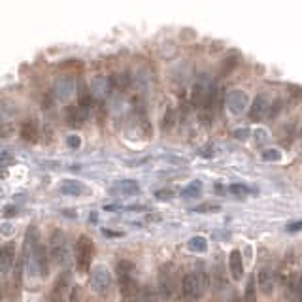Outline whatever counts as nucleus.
Wrapping results in <instances>:
<instances>
[{
	"label": "nucleus",
	"instance_id": "obj_1",
	"mask_svg": "<svg viewBox=\"0 0 302 302\" xmlns=\"http://www.w3.org/2000/svg\"><path fill=\"white\" fill-rule=\"evenodd\" d=\"M117 280H119L123 302H138L140 287H138V280H136L135 262L127 261V259L119 261V264H117Z\"/></svg>",
	"mask_w": 302,
	"mask_h": 302
},
{
	"label": "nucleus",
	"instance_id": "obj_2",
	"mask_svg": "<svg viewBox=\"0 0 302 302\" xmlns=\"http://www.w3.org/2000/svg\"><path fill=\"white\" fill-rule=\"evenodd\" d=\"M208 274L206 272H189L183 276V282H181V295L187 302H196L200 300L202 295L206 293L208 289Z\"/></svg>",
	"mask_w": 302,
	"mask_h": 302
},
{
	"label": "nucleus",
	"instance_id": "obj_3",
	"mask_svg": "<svg viewBox=\"0 0 302 302\" xmlns=\"http://www.w3.org/2000/svg\"><path fill=\"white\" fill-rule=\"evenodd\" d=\"M47 253L51 257V261L59 266H64L68 262V240L66 234L60 228H53L49 234L47 242Z\"/></svg>",
	"mask_w": 302,
	"mask_h": 302
},
{
	"label": "nucleus",
	"instance_id": "obj_4",
	"mask_svg": "<svg viewBox=\"0 0 302 302\" xmlns=\"http://www.w3.org/2000/svg\"><path fill=\"white\" fill-rule=\"evenodd\" d=\"M93 257H94V242L89 236L81 234L76 240L74 246V259H76V269L80 272H87L93 264Z\"/></svg>",
	"mask_w": 302,
	"mask_h": 302
},
{
	"label": "nucleus",
	"instance_id": "obj_5",
	"mask_svg": "<svg viewBox=\"0 0 302 302\" xmlns=\"http://www.w3.org/2000/svg\"><path fill=\"white\" fill-rule=\"evenodd\" d=\"M91 289H93L94 293H98V295H106L110 287H112V283H114V276H112V270L104 266V264H98V266H94L93 272H91Z\"/></svg>",
	"mask_w": 302,
	"mask_h": 302
},
{
	"label": "nucleus",
	"instance_id": "obj_6",
	"mask_svg": "<svg viewBox=\"0 0 302 302\" xmlns=\"http://www.w3.org/2000/svg\"><path fill=\"white\" fill-rule=\"evenodd\" d=\"M159 291L162 296H170L174 295L176 291V269L172 262H166L164 266H161L159 270Z\"/></svg>",
	"mask_w": 302,
	"mask_h": 302
},
{
	"label": "nucleus",
	"instance_id": "obj_7",
	"mask_svg": "<svg viewBox=\"0 0 302 302\" xmlns=\"http://www.w3.org/2000/svg\"><path fill=\"white\" fill-rule=\"evenodd\" d=\"M17 257V248L15 242H6L0 246V272L2 274H10V270L15 266V259Z\"/></svg>",
	"mask_w": 302,
	"mask_h": 302
},
{
	"label": "nucleus",
	"instance_id": "obj_8",
	"mask_svg": "<svg viewBox=\"0 0 302 302\" xmlns=\"http://www.w3.org/2000/svg\"><path fill=\"white\" fill-rule=\"evenodd\" d=\"M70 295V272L64 270L51 289V302H64Z\"/></svg>",
	"mask_w": 302,
	"mask_h": 302
},
{
	"label": "nucleus",
	"instance_id": "obj_9",
	"mask_svg": "<svg viewBox=\"0 0 302 302\" xmlns=\"http://www.w3.org/2000/svg\"><path fill=\"white\" fill-rule=\"evenodd\" d=\"M225 104H227V108L230 110V114L238 115L248 108V94L244 93L242 89H232V91H228L227 98H225Z\"/></svg>",
	"mask_w": 302,
	"mask_h": 302
},
{
	"label": "nucleus",
	"instance_id": "obj_10",
	"mask_svg": "<svg viewBox=\"0 0 302 302\" xmlns=\"http://www.w3.org/2000/svg\"><path fill=\"white\" fill-rule=\"evenodd\" d=\"M140 193V187L135 180H123L114 183V187H110V195H119V196H136Z\"/></svg>",
	"mask_w": 302,
	"mask_h": 302
},
{
	"label": "nucleus",
	"instance_id": "obj_11",
	"mask_svg": "<svg viewBox=\"0 0 302 302\" xmlns=\"http://www.w3.org/2000/svg\"><path fill=\"white\" fill-rule=\"evenodd\" d=\"M269 110H270V100L266 94H259L253 104H251V110H249V117L253 121H261L262 117H266L269 115Z\"/></svg>",
	"mask_w": 302,
	"mask_h": 302
},
{
	"label": "nucleus",
	"instance_id": "obj_12",
	"mask_svg": "<svg viewBox=\"0 0 302 302\" xmlns=\"http://www.w3.org/2000/svg\"><path fill=\"white\" fill-rule=\"evenodd\" d=\"M64 119H66L68 127L80 128L83 125V121L87 119V112L80 106H68L64 110Z\"/></svg>",
	"mask_w": 302,
	"mask_h": 302
},
{
	"label": "nucleus",
	"instance_id": "obj_13",
	"mask_svg": "<svg viewBox=\"0 0 302 302\" xmlns=\"http://www.w3.org/2000/svg\"><path fill=\"white\" fill-rule=\"evenodd\" d=\"M257 283H259V289H261L264 295H270L272 291H274L276 287V274L272 272V270L264 269L261 270L259 274H257Z\"/></svg>",
	"mask_w": 302,
	"mask_h": 302
},
{
	"label": "nucleus",
	"instance_id": "obj_14",
	"mask_svg": "<svg viewBox=\"0 0 302 302\" xmlns=\"http://www.w3.org/2000/svg\"><path fill=\"white\" fill-rule=\"evenodd\" d=\"M228 269H230V274L234 278L236 282L242 280L244 276V262H242V253L238 249H232L230 255H228Z\"/></svg>",
	"mask_w": 302,
	"mask_h": 302
},
{
	"label": "nucleus",
	"instance_id": "obj_15",
	"mask_svg": "<svg viewBox=\"0 0 302 302\" xmlns=\"http://www.w3.org/2000/svg\"><path fill=\"white\" fill-rule=\"evenodd\" d=\"M60 193L66 196H81L85 193V185L78 180H64L60 183Z\"/></svg>",
	"mask_w": 302,
	"mask_h": 302
},
{
	"label": "nucleus",
	"instance_id": "obj_16",
	"mask_svg": "<svg viewBox=\"0 0 302 302\" xmlns=\"http://www.w3.org/2000/svg\"><path fill=\"white\" fill-rule=\"evenodd\" d=\"M21 138L28 144H36L40 140V128L34 121H27L23 127H21Z\"/></svg>",
	"mask_w": 302,
	"mask_h": 302
},
{
	"label": "nucleus",
	"instance_id": "obj_17",
	"mask_svg": "<svg viewBox=\"0 0 302 302\" xmlns=\"http://www.w3.org/2000/svg\"><path fill=\"white\" fill-rule=\"evenodd\" d=\"M200 193H202V181L193 180L189 185H185V187L181 189L180 195L183 196V198H196V196H200Z\"/></svg>",
	"mask_w": 302,
	"mask_h": 302
},
{
	"label": "nucleus",
	"instance_id": "obj_18",
	"mask_svg": "<svg viewBox=\"0 0 302 302\" xmlns=\"http://www.w3.org/2000/svg\"><path fill=\"white\" fill-rule=\"evenodd\" d=\"M187 248L189 251H193V253H206V251H208V240H206L204 236H193V238L187 242Z\"/></svg>",
	"mask_w": 302,
	"mask_h": 302
},
{
	"label": "nucleus",
	"instance_id": "obj_19",
	"mask_svg": "<svg viewBox=\"0 0 302 302\" xmlns=\"http://www.w3.org/2000/svg\"><path fill=\"white\" fill-rule=\"evenodd\" d=\"M244 300H246V302H257V280H255V276H249V278H248Z\"/></svg>",
	"mask_w": 302,
	"mask_h": 302
},
{
	"label": "nucleus",
	"instance_id": "obj_20",
	"mask_svg": "<svg viewBox=\"0 0 302 302\" xmlns=\"http://www.w3.org/2000/svg\"><path fill=\"white\" fill-rule=\"evenodd\" d=\"M289 289H291V295L295 296L296 300L302 302V274L295 276L291 283H289Z\"/></svg>",
	"mask_w": 302,
	"mask_h": 302
},
{
	"label": "nucleus",
	"instance_id": "obj_21",
	"mask_svg": "<svg viewBox=\"0 0 302 302\" xmlns=\"http://www.w3.org/2000/svg\"><path fill=\"white\" fill-rule=\"evenodd\" d=\"M176 125V110L174 108H168L164 117H162V130H170Z\"/></svg>",
	"mask_w": 302,
	"mask_h": 302
},
{
	"label": "nucleus",
	"instance_id": "obj_22",
	"mask_svg": "<svg viewBox=\"0 0 302 302\" xmlns=\"http://www.w3.org/2000/svg\"><path fill=\"white\" fill-rule=\"evenodd\" d=\"M261 159L264 162H278L280 159H282V151L280 149H264L262 151V155H261Z\"/></svg>",
	"mask_w": 302,
	"mask_h": 302
},
{
	"label": "nucleus",
	"instance_id": "obj_23",
	"mask_svg": "<svg viewBox=\"0 0 302 302\" xmlns=\"http://www.w3.org/2000/svg\"><path fill=\"white\" fill-rule=\"evenodd\" d=\"M219 210H221L219 204H210V202H204V204L195 206L193 212H196V214H215V212H219Z\"/></svg>",
	"mask_w": 302,
	"mask_h": 302
},
{
	"label": "nucleus",
	"instance_id": "obj_24",
	"mask_svg": "<svg viewBox=\"0 0 302 302\" xmlns=\"http://www.w3.org/2000/svg\"><path fill=\"white\" fill-rule=\"evenodd\" d=\"M228 191H230L234 196H240L242 198V196H246L249 193V187L248 185H242V183H232V185L228 187Z\"/></svg>",
	"mask_w": 302,
	"mask_h": 302
},
{
	"label": "nucleus",
	"instance_id": "obj_25",
	"mask_svg": "<svg viewBox=\"0 0 302 302\" xmlns=\"http://www.w3.org/2000/svg\"><path fill=\"white\" fill-rule=\"evenodd\" d=\"M176 196V193L172 191V189H159V191H155V198L157 200H172Z\"/></svg>",
	"mask_w": 302,
	"mask_h": 302
},
{
	"label": "nucleus",
	"instance_id": "obj_26",
	"mask_svg": "<svg viewBox=\"0 0 302 302\" xmlns=\"http://www.w3.org/2000/svg\"><path fill=\"white\" fill-rule=\"evenodd\" d=\"M142 302H159V293H157L155 289L148 287L146 293H144V296H142Z\"/></svg>",
	"mask_w": 302,
	"mask_h": 302
},
{
	"label": "nucleus",
	"instance_id": "obj_27",
	"mask_svg": "<svg viewBox=\"0 0 302 302\" xmlns=\"http://www.w3.org/2000/svg\"><path fill=\"white\" fill-rule=\"evenodd\" d=\"M66 144H68V148L70 149H78L81 146V138L78 135H72V136H68L66 138Z\"/></svg>",
	"mask_w": 302,
	"mask_h": 302
},
{
	"label": "nucleus",
	"instance_id": "obj_28",
	"mask_svg": "<svg viewBox=\"0 0 302 302\" xmlns=\"http://www.w3.org/2000/svg\"><path fill=\"white\" fill-rule=\"evenodd\" d=\"M200 157H204V159H212V157H215V148L212 146V144H208L206 148L200 149Z\"/></svg>",
	"mask_w": 302,
	"mask_h": 302
},
{
	"label": "nucleus",
	"instance_id": "obj_29",
	"mask_svg": "<svg viewBox=\"0 0 302 302\" xmlns=\"http://www.w3.org/2000/svg\"><path fill=\"white\" fill-rule=\"evenodd\" d=\"M266 140H269V132H266V130H262V128H257L255 130V142L257 144H264Z\"/></svg>",
	"mask_w": 302,
	"mask_h": 302
},
{
	"label": "nucleus",
	"instance_id": "obj_30",
	"mask_svg": "<svg viewBox=\"0 0 302 302\" xmlns=\"http://www.w3.org/2000/svg\"><path fill=\"white\" fill-rule=\"evenodd\" d=\"M285 230H287V232H291V234H295V232H300V230H302V221L289 223L287 227H285Z\"/></svg>",
	"mask_w": 302,
	"mask_h": 302
},
{
	"label": "nucleus",
	"instance_id": "obj_31",
	"mask_svg": "<svg viewBox=\"0 0 302 302\" xmlns=\"http://www.w3.org/2000/svg\"><path fill=\"white\" fill-rule=\"evenodd\" d=\"M10 162H14V159H12V155H10V153H4V151H0V168L8 166Z\"/></svg>",
	"mask_w": 302,
	"mask_h": 302
},
{
	"label": "nucleus",
	"instance_id": "obj_32",
	"mask_svg": "<svg viewBox=\"0 0 302 302\" xmlns=\"http://www.w3.org/2000/svg\"><path fill=\"white\" fill-rule=\"evenodd\" d=\"M236 66V59H227L225 60V64H223V74H228V72H230V70H232V68Z\"/></svg>",
	"mask_w": 302,
	"mask_h": 302
},
{
	"label": "nucleus",
	"instance_id": "obj_33",
	"mask_svg": "<svg viewBox=\"0 0 302 302\" xmlns=\"http://www.w3.org/2000/svg\"><path fill=\"white\" fill-rule=\"evenodd\" d=\"M234 136L238 138V140H248L249 128H238V130H234Z\"/></svg>",
	"mask_w": 302,
	"mask_h": 302
},
{
	"label": "nucleus",
	"instance_id": "obj_34",
	"mask_svg": "<svg viewBox=\"0 0 302 302\" xmlns=\"http://www.w3.org/2000/svg\"><path fill=\"white\" fill-rule=\"evenodd\" d=\"M0 232H2V234L4 236H10V234H14V225H2V227H0Z\"/></svg>",
	"mask_w": 302,
	"mask_h": 302
},
{
	"label": "nucleus",
	"instance_id": "obj_35",
	"mask_svg": "<svg viewBox=\"0 0 302 302\" xmlns=\"http://www.w3.org/2000/svg\"><path fill=\"white\" fill-rule=\"evenodd\" d=\"M14 132V127L12 125H2L0 127V136H8V135H12Z\"/></svg>",
	"mask_w": 302,
	"mask_h": 302
},
{
	"label": "nucleus",
	"instance_id": "obj_36",
	"mask_svg": "<svg viewBox=\"0 0 302 302\" xmlns=\"http://www.w3.org/2000/svg\"><path fill=\"white\" fill-rule=\"evenodd\" d=\"M15 214H17V208H15V206H6V208H4V215H8V217H14Z\"/></svg>",
	"mask_w": 302,
	"mask_h": 302
},
{
	"label": "nucleus",
	"instance_id": "obj_37",
	"mask_svg": "<svg viewBox=\"0 0 302 302\" xmlns=\"http://www.w3.org/2000/svg\"><path fill=\"white\" fill-rule=\"evenodd\" d=\"M104 210H106V212H119L121 206H119V204H106V206H104Z\"/></svg>",
	"mask_w": 302,
	"mask_h": 302
},
{
	"label": "nucleus",
	"instance_id": "obj_38",
	"mask_svg": "<svg viewBox=\"0 0 302 302\" xmlns=\"http://www.w3.org/2000/svg\"><path fill=\"white\" fill-rule=\"evenodd\" d=\"M104 234L106 236H123V232H112L110 228H104Z\"/></svg>",
	"mask_w": 302,
	"mask_h": 302
},
{
	"label": "nucleus",
	"instance_id": "obj_39",
	"mask_svg": "<svg viewBox=\"0 0 302 302\" xmlns=\"http://www.w3.org/2000/svg\"><path fill=\"white\" fill-rule=\"evenodd\" d=\"M0 170H2V168H0ZM4 176H6V172H0V180H2V178H4Z\"/></svg>",
	"mask_w": 302,
	"mask_h": 302
},
{
	"label": "nucleus",
	"instance_id": "obj_40",
	"mask_svg": "<svg viewBox=\"0 0 302 302\" xmlns=\"http://www.w3.org/2000/svg\"><path fill=\"white\" fill-rule=\"evenodd\" d=\"M0 302H2V289H0Z\"/></svg>",
	"mask_w": 302,
	"mask_h": 302
}]
</instances>
